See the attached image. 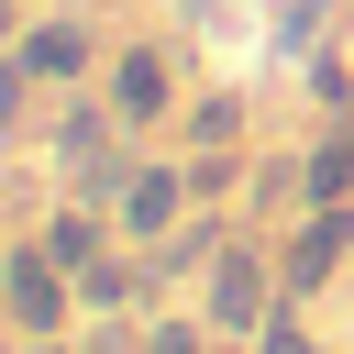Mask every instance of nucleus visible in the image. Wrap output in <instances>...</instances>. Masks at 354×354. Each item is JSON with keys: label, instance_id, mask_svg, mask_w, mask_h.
<instances>
[{"label": "nucleus", "instance_id": "nucleus-6", "mask_svg": "<svg viewBox=\"0 0 354 354\" xmlns=\"http://www.w3.org/2000/svg\"><path fill=\"white\" fill-rule=\"evenodd\" d=\"M188 210H199V177H188V155H177V144H166V155L144 144V166H133V188L111 199V221H122V243H144V254H155V243H166V232H177Z\"/></svg>", "mask_w": 354, "mask_h": 354}, {"label": "nucleus", "instance_id": "nucleus-11", "mask_svg": "<svg viewBox=\"0 0 354 354\" xmlns=\"http://www.w3.org/2000/svg\"><path fill=\"white\" fill-rule=\"evenodd\" d=\"M232 232H243V221H232V210H210V199H199V210H188V221H177V232H166V243H155V277H166V288H199V277H210V254H221V243H232Z\"/></svg>", "mask_w": 354, "mask_h": 354}, {"label": "nucleus", "instance_id": "nucleus-8", "mask_svg": "<svg viewBox=\"0 0 354 354\" xmlns=\"http://www.w3.org/2000/svg\"><path fill=\"white\" fill-rule=\"evenodd\" d=\"M22 232H33L66 277H88V266H111V254H122V221H111L100 199H66V188H55V210H33Z\"/></svg>", "mask_w": 354, "mask_h": 354}, {"label": "nucleus", "instance_id": "nucleus-10", "mask_svg": "<svg viewBox=\"0 0 354 354\" xmlns=\"http://www.w3.org/2000/svg\"><path fill=\"white\" fill-rule=\"evenodd\" d=\"M343 11L354 0H277L266 11V66H310L321 44H343Z\"/></svg>", "mask_w": 354, "mask_h": 354}, {"label": "nucleus", "instance_id": "nucleus-3", "mask_svg": "<svg viewBox=\"0 0 354 354\" xmlns=\"http://www.w3.org/2000/svg\"><path fill=\"white\" fill-rule=\"evenodd\" d=\"M188 88H199V77H188V44H177V33H122V44H111V66H100V100H111L144 144H155V133H177Z\"/></svg>", "mask_w": 354, "mask_h": 354}, {"label": "nucleus", "instance_id": "nucleus-4", "mask_svg": "<svg viewBox=\"0 0 354 354\" xmlns=\"http://www.w3.org/2000/svg\"><path fill=\"white\" fill-rule=\"evenodd\" d=\"M277 299H288V288H277V232H254V221H243V232L210 254V277H199V299H188V310H199L221 343H254V332L277 321Z\"/></svg>", "mask_w": 354, "mask_h": 354}, {"label": "nucleus", "instance_id": "nucleus-9", "mask_svg": "<svg viewBox=\"0 0 354 354\" xmlns=\"http://www.w3.org/2000/svg\"><path fill=\"white\" fill-rule=\"evenodd\" d=\"M288 188H299V210H343V199H354V122H321V133L299 144V177H288Z\"/></svg>", "mask_w": 354, "mask_h": 354}, {"label": "nucleus", "instance_id": "nucleus-2", "mask_svg": "<svg viewBox=\"0 0 354 354\" xmlns=\"http://www.w3.org/2000/svg\"><path fill=\"white\" fill-rule=\"evenodd\" d=\"M100 66H111V33H100L88 11H22V22H11V55H0V77H22L33 100L100 88Z\"/></svg>", "mask_w": 354, "mask_h": 354}, {"label": "nucleus", "instance_id": "nucleus-14", "mask_svg": "<svg viewBox=\"0 0 354 354\" xmlns=\"http://www.w3.org/2000/svg\"><path fill=\"white\" fill-rule=\"evenodd\" d=\"M243 354H332V343H321V332L299 321V299H277V321H266V332H254Z\"/></svg>", "mask_w": 354, "mask_h": 354}, {"label": "nucleus", "instance_id": "nucleus-5", "mask_svg": "<svg viewBox=\"0 0 354 354\" xmlns=\"http://www.w3.org/2000/svg\"><path fill=\"white\" fill-rule=\"evenodd\" d=\"M0 321H11V343H66L88 310H77V277L33 243V232H11L0 243Z\"/></svg>", "mask_w": 354, "mask_h": 354}, {"label": "nucleus", "instance_id": "nucleus-12", "mask_svg": "<svg viewBox=\"0 0 354 354\" xmlns=\"http://www.w3.org/2000/svg\"><path fill=\"white\" fill-rule=\"evenodd\" d=\"M299 77H310V111L321 122H354V44H321Z\"/></svg>", "mask_w": 354, "mask_h": 354}, {"label": "nucleus", "instance_id": "nucleus-13", "mask_svg": "<svg viewBox=\"0 0 354 354\" xmlns=\"http://www.w3.org/2000/svg\"><path fill=\"white\" fill-rule=\"evenodd\" d=\"M144 354H221V332H210L199 310H155V321H144Z\"/></svg>", "mask_w": 354, "mask_h": 354}, {"label": "nucleus", "instance_id": "nucleus-7", "mask_svg": "<svg viewBox=\"0 0 354 354\" xmlns=\"http://www.w3.org/2000/svg\"><path fill=\"white\" fill-rule=\"evenodd\" d=\"M343 266H354V199H343V210H299V221L277 232V288H288L299 310H310Z\"/></svg>", "mask_w": 354, "mask_h": 354}, {"label": "nucleus", "instance_id": "nucleus-15", "mask_svg": "<svg viewBox=\"0 0 354 354\" xmlns=\"http://www.w3.org/2000/svg\"><path fill=\"white\" fill-rule=\"evenodd\" d=\"M11 354H77V332H66V343H11Z\"/></svg>", "mask_w": 354, "mask_h": 354}, {"label": "nucleus", "instance_id": "nucleus-1", "mask_svg": "<svg viewBox=\"0 0 354 354\" xmlns=\"http://www.w3.org/2000/svg\"><path fill=\"white\" fill-rule=\"evenodd\" d=\"M33 155H44V177H55L66 199H100V210H111V199L133 188V166H144V133H133L100 88H66V100L44 111V144H33Z\"/></svg>", "mask_w": 354, "mask_h": 354}]
</instances>
